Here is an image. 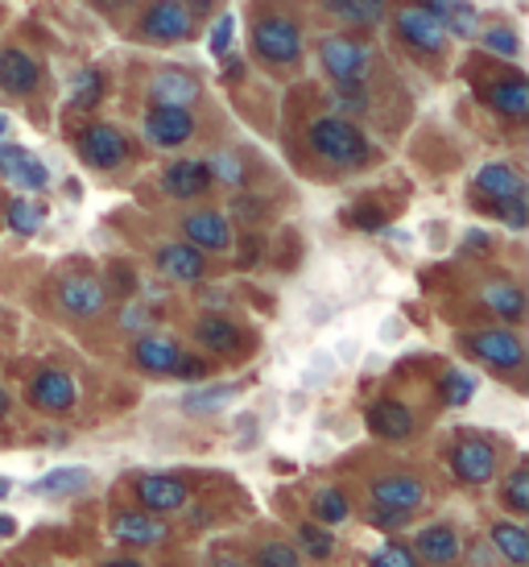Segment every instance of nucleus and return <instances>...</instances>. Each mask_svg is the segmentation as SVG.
Here are the masks:
<instances>
[{
	"mask_svg": "<svg viewBox=\"0 0 529 567\" xmlns=\"http://www.w3.org/2000/svg\"><path fill=\"white\" fill-rule=\"evenodd\" d=\"M307 145H311L314 158L331 162V166H340V171H356V166H364L369 154H373L369 137H364L343 112L314 116L311 125H307Z\"/></svg>",
	"mask_w": 529,
	"mask_h": 567,
	"instance_id": "nucleus-1",
	"label": "nucleus"
},
{
	"mask_svg": "<svg viewBox=\"0 0 529 567\" xmlns=\"http://www.w3.org/2000/svg\"><path fill=\"white\" fill-rule=\"evenodd\" d=\"M252 54L264 59L269 66H290L302 59V30L298 21L281 13H269L252 25Z\"/></svg>",
	"mask_w": 529,
	"mask_h": 567,
	"instance_id": "nucleus-2",
	"label": "nucleus"
},
{
	"mask_svg": "<svg viewBox=\"0 0 529 567\" xmlns=\"http://www.w3.org/2000/svg\"><path fill=\"white\" fill-rule=\"evenodd\" d=\"M319 66L331 75V83H356L373 71V50L356 42V38L331 33V38L319 42Z\"/></svg>",
	"mask_w": 529,
	"mask_h": 567,
	"instance_id": "nucleus-3",
	"label": "nucleus"
},
{
	"mask_svg": "<svg viewBox=\"0 0 529 567\" xmlns=\"http://www.w3.org/2000/svg\"><path fill=\"white\" fill-rule=\"evenodd\" d=\"M137 33L154 47H174V42H187L195 33V17L187 13L183 0H154L137 21Z\"/></svg>",
	"mask_w": 529,
	"mask_h": 567,
	"instance_id": "nucleus-4",
	"label": "nucleus"
},
{
	"mask_svg": "<svg viewBox=\"0 0 529 567\" xmlns=\"http://www.w3.org/2000/svg\"><path fill=\"white\" fill-rule=\"evenodd\" d=\"M393 25H397V38H402L409 50H418L422 59H438V54L447 50L443 21H438L435 13H426L422 4H402L397 17H393Z\"/></svg>",
	"mask_w": 529,
	"mask_h": 567,
	"instance_id": "nucleus-5",
	"label": "nucleus"
},
{
	"mask_svg": "<svg viewBox=\"0 0 529 567\" xmlns=\"http://www.w3.org/2000/svg\"><path fill=\"white\" fill-rule=\"evenodd\" d=\"M75 150L92 171H116V166H125V158H128L125 133L112 125H87L79 133Z\"/></svg>",
	"mask_w": 529,
	"mask_h": 567,
	"instance_id": "nucleus-6",
	"label": "nucleus"
},
{
	"mask_svg": "<svg viewBox=\"0 0 529 567\" xmlns=\"http://www.w3.org/2000/svg\"><path fill=\"white\" fill-rule=\"evenodd\" d=\"M452 473L464 485H488L497 476V447L488 440H480V435H464L452 447Z\"/></svg>",
	"mask_w": 529,
	"mask_h": 567,
	"instance_id": "nucleus-7",
	"label": "nucleus"
},
{
	"mask_svg": "<svg viewBox=\"0 0 529 567\" xmlns=\"http://www.w3.org/2000/svg\"><path fill=\"white\" fill-rule=\"evenodd\" d=\"M59 307L75 319L104 316V307H108V286L100 282V278H92V274H71V278L59 282Z\"/></svg>",
	"mask_w": 529,
	"mask_h": 567,
	"instance_id": "nucleus-8",
	"label": "nucleus"
},
{
	"mask_svg": "<svg viewBox=\"0 0 529 567\" xmlns=\"http://www.w3.org/2000/svg\"><path fill=\"white\" fill-rule=\"evenodd\" d=\"M464 344H467L471 357H480V361L492 364V369H517V364L526 361V344H521L509 328L471 331Z\"/></svg>",
	"mask_w": 529,
	"mask_h": 567,
	"instance_id": "nucleus-9",
	"label": "nucleus"
},
{
	"mask_svg": "<svg viewBox=\"0 0 529 567\" xmlns=\"http://www.w3.org/2000/svg\"><path fill=\"white\" fill-rule=\"evenodd\" d=\"M145 142L157 145V150H178V145H187L195 137V116L190 109H154L145 112Z\"/></svg>",
	"mask_w": 529,
	"mask_h": 567,
	"instance_id": "nucleus-10",
	"label": "nucleus"
},
{
	"mask_svg": "<svg viewBox=\"0 0 529 567\" xmlns=\"http://www.w3.org/2000/svg\"><path fill=\"white\" fill-rule=\"evenodd\" d=\"M75 402H79V385L71 373H63V369H42V373H33L30 406L46 410V414H66Z\"/></svg>",
	"mask_w": 529,
	"mask_h": 567,
	"instance_id": "nucleus-11",
	"label": "nucleus"
},
{
	"mask_svg": "<svg viewBox=\"0 0 529 567\" xmlns=\"http://www.w3.org/2000/svg\"><path fill=\"white\" fill-rule=\"evenodd\" d=\"M0 178H9V183L21 190H46L50 171H46V162L33 158L30 150L0 142Z\"/></svg>",
	"mask_w": 529,
	"mask_h": 567,
	"instance_id": "nucleus-12",
	"label": "nucleus"
},
{
	"mask_svg": "<svg viewBox=\"0 0 529 567\" xmlns=\"http://www.w3.org/2000/svg\"><path fill=\"white\" fill-rule=\"evenodd\" d=\"M162 190L170 199H199L211 190V171L203 158H178L162 171Z\"/></svg>",
	"mask_w": 529,
	"mask_h": 567,
	"instance_id": "nucleus-13",
	"label": "nucleus"
},
{
	"mask_svg": "<svg viewBox=\"0 0 529 567\" xmlns=\"http://www.w3.org/2000/svg\"><path fill=\"white\" fill-rule=\"evenodd\" d=\"M199 80L183 71V66H166V71H157L154 80H149V100L162 104V109H190L195 100H199Z\"/></svg>",
	"mask_w": 529,
	"mask_h": 567,
	"instance_id": "nucleus-14",
	"label": "nucleus"
},
{
	"mask_svg": "<svg viewBox=\"0 0 529 567\" xmlns=\"http://www.w3.org/2000/svg\"><path fill=\"white\" fill-rule=\"evenodd\" d=\"M154 261L170 282H199L203 274H207V257H203V249H195L190 240L162 245V249L154 252Z\"/></svg>",
	"mask_w": 529,
	"mask_h": 567,
	"instance_id": "nucleus-15",
	"label": "nucleus"
},
{
	"mask_svg": "<svg viewBox=\"0 0 529 567\" xmlns=\"http://www.w3.org/2000/svg\"><path fill=\"white\" fill-rule=\"evenodd\" d=\"M183 233L195 249L203 252H224L232 245V228H228V216L224 212H211V207H203V212H190L187 220H183Z\"/></svg>",
	"mask_w": 529,
	"mask_h": 567,
	"instance_id": "nucleus-16",
	"label": "nucleus"
},
{
	"mask_svg": "<svg viewBox=\"0 0 529 567\" xmlns=\"http://www.w3.org/2000/svg\"><path fill=\"white\" fill-rule=\"evenodd\" d=\"M38 80H42V66H38L33 54H25V50L17 47L0 50V92L30 95L38 87Z\"/></svg>",
	"mask_w": 529,
	"mask_h": 567,
	"instance_id": "nucleus-17",
	"label": "nucleus"
},
{
	"mask_svg": "<svg viewBox=\"0 0 529 567\" xmlns=\"http://www.w3.org/2000/svg\"><path fill=\"white\" fill-rule=\"evenodd\" d=\"M484 104L497 112V116L526 121L529 116V80H521V75H505V80L488 83V87H484Z\"/></svg>",
	"mask_w": 529,
	"mask_h": 567,
	"instance_id": "nucleus-18",
	"label": "nucleus"
},
{
	"mask_svg": "<svg viewBox=\"0 0 529 567\" xmlns=\"http://www.w3.org/2000/svg\"><path fill=\"white\" fill-rule=\"evenodd\" d=\"M133 361H137V369H145V373L166 378V373H174L178 361H183V348H178V340H170V336H141L137 344H133Z\"/></svg>",
	"mask_w": 529,
	"mask_h": 567,
	"instance_id": "nucleus-19",
	"label": "nucleus"
},
{
	"mask_svg": "<svg viewBox=\"0 0 529 567\" xmlns=\"http://www.w3.org/2000/svg\"><path fill=\"white\" fill-rule=\"evenodd\" d=\"M414 547H418V559H426V564L435 567H447L459 559V551H464V543H459V535H455V526H447V522H435V526H426L418 538H414Z\"/></svg>",
	"mask_w": 529,
	"mask_h": 567,
	"instance_id": "nucleus-20",
	"label": "nucleus"
},
{
	"mask_svg": "<svg viewBox=\"0 0 529 567\" xmlns=\"http://www.w3.org/2000/svg\"><path fill=\"white\" fill-rule=\"evenodd\" d=\"M137 497H141V505L154 509V514H174V509L187 505V485H183L178 476H145L137 485Z\"/></svg>",
	"mask_w": 529,
	"mask_h": 567,
	"instance_id": "nucleus-21",
	"label": "nucleus"
},
{
	"mask_svg": "<svg viewBox=\"0 0 529 567\" xmlns=\"http://www.w3.org/2000/svg\"><path fill=\"white\" fill-rule=\"evenodd\" d=\"M476 190H480L484 199L500 204V199L526 195V178H521L509 162H488V166H480V171H476Z\"/></svg>",
	"mask_w": 529,
	"mask_h": 567,
	"instance_id": "nucleus-22",
	"label": "nucleus"
},
{
	"mask_svg": "<svg viewBox=\"0 0 529 567\" xmlns=\"http://www.w3.org/2000/svg\"><path fill=\"white\" fill-rule=\"evenodd\" d=\"M426 13H435L443 21V30L455 33V38H476L480 33V17L467 0H422Z\"/></svg>",
	"mask_w": 529,
	"mask_h": 567,
	"instance_id": "nucleus-23",
	"label": "nucleus"
},
{
	"mask_svg": "<svg viewBox=\"0 0 529 567\" xmlns=\"http://www.w3.org/2000/svg\"><path fill=\"white\" fill-rule=\"evenodd\" d=\"M422 502L418 476H376L373 481V505H390V509H414Z\"/></svg>",
	"mask_w": 529,
	"mask_h": 567,
	"instance_id": "nucleus-24",
	"label": "nucleus"
},
{
	"mask_svg": "<svg viewBox=\"0 0 529 567\" xmlns=\"http://www.w3.org/2000/svg\"><path fill=\"white\" fill-rule=\"evenodd\" d=\"M112 535L121 538V543H128V547H154V543L166 538V526L154 522L149 514H133V509H125V514L112 518Z\"/></svg>",
	"mask_w": 529,
	"mask_h": 567,
	"instance_id": "nucleus-25",
	"label": "nucleus"
},
{
	"mask_svg": "<svg viewBox=\"0 0 529 567\" xmlns=\"http://www.w3.org/2000/svg\"><path fill=\"white\" fill-rule=\"evenodd\" d=\"M87 488H92V468L71 464V468H54L42 481H33L30 493H38V497H75V493H87Z\"/></svg>",
	"mask_w": 529,
	"mask_h": 567,
	"instance_id": "nucleus-26",
	"label": "nucleus"
},
{
	"mask_svg": "<svg viewBox=\"0 0 529 567\" xmlns=\"http://www.w3.org/2000/svg\"><path fill=\"white\" fill-rule=\"evenodd\" d=\"M369 426H373V435H381V440H409L414 435V414L402 402H376L369 410Z\"/></svg>",
	"mask_w": 529,
	"mask_h": 567,
	"instance_id": "nucleus-27",
	"label": "nucleus"
},
{
	"mask_svg": "<svg viewBox=\"0 0 529 567\" xmlns=\"http://www.w3.org/2000/svg\"><path fill=\"white\" fill-rule=\"evenodd\" d=\"M195 340H199L207 352H219V357H228L240 348V328H236L228 316H203L195 323Z\"/></svg>",
	"mask_w": 529,
	"mask_h": 567,
	"instance_id": "nucleus-28",
	"label": "nucleus"
},
{
	"mask_svg": "<svg viewBox=\"0 0 529 567\" xmlns=\"http://www.w3.org/2000/svg\"><path fill=\"white\" fill-rule=\"evenodd\" d=\"M480 299L488 311H497L505 323H521L526 319V295H521V286L514 282H488L480 290Z\"/></svg>",
	"mask_w": 529,
	"mask_h": 567,
	"instance_id": "nucleus-29",
	"label": "nucleus"
},
{
	"mask_svg": "<svg viewBox=\"0 0 529 567\" xmlns=\"http://www.w3.org/2000/svg\"><path fill=\"white\" fill-rule=\"evenodd\" d=\"M323 9L348 25H381L385 21V0H323Z\"/></svg>",
	"mask_w": 529,
	"mask_h": 567,
	"instance_id": "nucleus-30",
	"label": "nucleus"
},
{
	"mask_svg": "<svg viewBox=\"0 0 529 567\" xmlns=\"http://www.w3.org/2000/svg\"><path fill=\"white\" fill-rule=\"evenodd\" d=\"M492 547H497L509 564H517V567L529 564V535L517 522H497V526H492Z\"/></svg>",
	"mask_w": 529,
	"mask_h": 567,
	"instance_id": "nucleus-31",
	"label": "nucleus"
},
{
	"mask_svg": "<svg viewBox=\"0 0 529 567\" xmlns=\"http://www.w3.org/2000/svg\"><path fill=\"white\" fill-rule=\"evenodd\" d=\"M207 162V171H211V183H224V187L232 190H245L249 187V171H245V162L236 158V154H228V150H219V154H211Z\"/></svg>",
	"mask_w": 529,
	"mask_h": 567,
	"instance_id": "nucleus-32",
	"label": "nucleus"
},
{
	"mask_svg": "<svg viewBox=\"0 0 529 567\" xmlns=\"http://www.w3.org/2000/svg\"><path fill=\"white\" fill-rule=\"evenodd\" d=\"M311 514L319 526H340V522H348L352 505H348V497H343V488H319L311 502Z\"/></svg>",
	"mask_w": 529,
	"mask_h": 567,
	"instance_id": "nucleus-33",
	"label": "nucleus"
},
{
	"mask_svg": "<svg viewBox=\"0 0 529 567\" xmlns=\"http://www.w3.org/2000/svg\"><path fill=\"white\" fill-rule=\"evenodd\" d=\"M236 398V385H211V390H190L187 398H183V410L187 414H216V410H224L228 402Z\"/></svg>",
	"mask_w": 529,
	"mask_h": 567,
	"instance_id": "nucleus-34",
	"label": "nucleus"
},
{
	"mask_svg": "<svg viewBox=\"0 0 529 567\" xmlns=\"http://www.w3.org/2000/svg\"><path fill=\"white\" fill-rule=\"evenodd\" d=\"M438 390H443V402H447V406H467V402L476 398V373H467V369H447L443 381H438Z\"/></svg>",
	"mask_w": 529,
	"mask_h": 567,
	"instance_id": "nucleus-35",
	"label": "nucleus"
},
{
	"mask_svg": "<svg viewBox=\"0 0 529 567\" xmlns=\"http://www.w3.org/2000/svg\"><path fill=\"white\" fill-rule=\"evenodd\" d=\"M298 547L311 555V559H331V551H335V535H331V526L302 522V526H298Z\"/></svg>",
	"mask_w": 529,
	"mask_h": 567,
	"instance_id": "nucleus-36",
	"label": "nucleus"
},
{
	"mask_svg": "<svg viewBox=\"0 0 529 567\" xmlns=\"http://www.w3.org/2000/svg\"><path fill=\"white\" fill-rule=\"evenodd\" d=\"M42 220H46V212L33 204V199H13L9 204V228L21 233V237H33L42 228Z\"/></svg>",
	"mask_w": 529,
	"mask_h": 567,
	"instance_id": "nucleus-37",
	"label": "nucleus"
},
{
	"mask_svg": "<svg viewBox=\"0 0 529 567\" xmlns=\"http://www.w3.org/2000/svg\"><path fill=\"white\" fill-rule=\"evenodd\" d=\"M484 42V50L488 54H497V59H517L521 54V38H517L509 25H497V30H484V33H476Z\"/></svg>",
	"mask_w": 529,
	"mask_h": 567,
	"instance_id": "nucleus-38",
	"label": "nucleus"
},
{
	"mask_svg": "<svg viewBox=\"0 0 529 567\" xmlns=\"http://www.w3.org/2000/svg\"><path fill=\"white\" fill-rule=\"evenodd\" d=\"M331 104L340 112H369V87H364V80L335 83V87H331Z\"/></svg>",
	"mask_w": 529,
	"mask_h": 567,
	"instance_id": "nucleus-39",
	"label": "nucleus"
},
{
	"mask_svg": "<svg viewBox=\"0 0 529 567\" xmlns=\"http://www.w3.org/2000/svg\"><path fill=\"white\" fill-rule=\"evenodd\" d=\"M257 567H302V559L286 543H261L257 547Z\"/></svg>",
	"mask_w": 529,
	"mask_h": 567,
	"instance_id": "nucleus-40",
	"label": "nucleus"
},
{
	"mask_svg": "<svg viewBox=\"0 0 529 567\" xmlns=\"http://www.w3.org/2000/svg\"><path fill=\"white\" fill-rule=\"evenodd\" d=\"M505 505H509L514 514H529V473L526 468H517V473L505 481Z\"/></svg>",
	"mask_w": 529,
	"mask_h": 567,
	"instance_id": "nucleus-41",
	"label": "nucleus"
},
{
	"mask_svg": "<svg viewBox=\"0 0 529 567\" xmlns=\"http://www.w3.org/2000/svg\"><path fill=\"white\" fill-rule=\"evenodd\" d=\"M104 95V80L95 71H83L75 80V95H71V109H92L95 100Z\"/></svg>",
	"mask_w": 529,
	"mask_h": 567,
	"instance_id": "nucleus-42",
	"label": "nucleus"
},
{
	"mask_svg": "<svg viewBox=\"0 0 529 567\" xmlns=\"http://www.w3.org/2000/svg\"><path fill=\"white\" fill-rule=\"evenodd\" d=\"M492 212H497L500 220L509 224L514 233H521L529 224V207H526V195H514V199H500V204H492Z\"/></svg>",
	"mask_w": 529,
	"mask_h": 567,
	"instance_id": "nucleus-43",
	"label": "nucleus"
},
{
	"mask_svg": "<svg viewBox=\"0 0 529 567\" xmlns=\"http://www.w3.org/2000/svg\"><path fill=\"white\" fill-rule=\"evenodd\" d=\"M373 567H418V555L409 551V547H402V543H385L373 555Z\"/></svg>",
	"mask_w": 529,
	"mask_h": 567,
	"instance_id": "nucleus-44",
	"label": "nucleus"
},
{
	"mask_svg": "<svg viewBox=\"0 0 529 567\" xmlns=\"http://www.w3.org/2000/svg\"><path fill=\"white\" fill-rule=\"evenodd\" d=\"M232 38H236V17L232 13L216 17V30H211V54H228Z\"/></svg>",
	"mask_w": 529,
	"mask_h": 567,
	"instance_id": "nucleus-45",
	"label": "nucleus"
},
{
	"mask_svg": "<svg viewBox=\"0 0 529 567\" xmlns=\"http://www.w3.org/2000/svg\"><path fill=\"white\" fill-rule=\"evenodd\" d=\"M348 220H352V228H364V233H381V228H385V212H381V207H356V212H352V216H348Z\"/></svg>",
	"mask_w": 529,
	"mask_h": 567,
	"instance_id": "nucleus-46",
	"label": "nucleus"
},
{
	"mask_svg": "<svg viewBox=\"0 0 529 567\" xmlns=\"http://www.w3.org/2000/svg\"><path fill=\"white\" fill-rule=\"evenodd\" d=\"M409 522V509H390V505H373V526L381 530H402Z\"/></svg>",
	"mask_w": 529,
	"mask_h": 567,
	"instance_id": "nucleus-47",
	"label": "nucleus"
},
{
	"mask_svg": "<svg viewBox=\"0 0 529 567\" xmlns=\"http://www.w3.org/2000/svg\"><path fill=\"white\" fill-rule=\"evenodd\" d=\"M149 323H154V316H149L141 302H128L125 311H121V328L125 331H145Z\"/></svg>",
	"mask_w": 529,
	"mask_h": 567,
	"instance_id": "nucleus-48",
	"label": "nucleus"
},
{
	"mask_svg": "<svg viewBox=\"0 0 529 567\" xmlns=\"http://www.w3.org/2000/svg\"><path fill=\"white\" fill-rule=\"evenodd\" d=\"M174 378H183V381H203V378H207V364H203L199 357H187V352H183V361H178V369H174Z\"/></svg>",
	"mask_w": 529,
	"mask_h": 567,
	"instance_id": "nucleus-49",
	"label": "nucleus"
},
{
	"mask_svg": "<svg viewBox=\"0 0 529 567\" xmlns=\"http://www.w3.org/2000/svg\"><path fill=\"white\" fill-rule=\"evenodd\" d=\"M183 4H187V13L195 17V21L211 17V9H216V0H183Z\"/></svg>",
	"mask_w": 529,
	"mask_h": 567,
	"instance_id": "nucleus-50",
	"label": "nucleus"
},
{
	"mask_svg": "<svg viewBox=\"0 0 529 567\" xmlns=\"http://www.w3.org/2000/svg\"><path fill=\"white\" fill-rule=\"evenodd\" d=\"M17 530V522L9 518V514H0V538H9Z\"/></svg>",
	"mask_w": 529,
	"mask_h": 567,
	"instance_id": "nucleus-51",
	"label": "nucleus"
},
{
	"mask_svg": "<svg viewBox=\"0 0 529 567\" xmlns=\"http://www.w3.org/2000/svg\"><path fill=\"white\" fill-rule=\"evenodd\" d=\"M100 9H108V13H116V9H125V4H133V0H95Z\"/></svg>",
	"mask_w": 529,
	"mask_h": 567,
	"instance_id": "nucleus-52",
	"label": "nucleus"
},
{
	"mask_svg": "<svg viewBox=\"0 0 529 567\" xmlns=\"http://www.w3.org/2000/svg\"><path fill=\"white\" fill-rule=\"evenodd\" d=\"M104 567H141V564H137V559H108Z\"/></svg>",
	"mask_w": 529,
	"mask_h": 567,
	"instance_id": "nucleus-53",
	"label": "nucleus"
},
{
	"mask_svg": "<svg viewBox=\"0 0 529 567\" xmlns=\"http://www.w3.org/2000/svg\"><path fill=\"white\" fill-rule=\"evenodd\" d=\"M216 567H252V564H245V559H216Z\"/></svg>",
	"mask_w": 529,
	"mask_h": 567,
	"instance_id": "nucleus-54",
	"label": "nucleus"
},
{
	"mask_svg": "<svg viewBox=\"0 0 529 567\" xmlns=\"http://www.w3.org/2000/svg\"><path fill=\"white\" fill-rule=\"evenodd\" d=\"M9 406H13V402H9V394H4V390H0V419H4V414H9Z\"/></svg>",
	"mask_w": 529,
	"mask_h": 567,
	"instance_id": "nucleus-55",
	"label": "nucleus"
},
{
	"mask_svg": "<svg viewBox=\"0 0 529 567\" xmlns=\"http://www.w3.org/2000/svg\"><path fill=\"white\" fill-rule=\"evenodd\" d=\"M9 493H13V481H4V476H0V497H9Z\"/></svg>",
	"mask_w": 529,
	"mask_h": 567,
	"instance_id": "nucleus-56",
	"label": "nucleus"
},
{
	"mask_svg": "<svg viewBox=\"0 0 529 567\" xmlns=\"http://www.w3.org/2000/svg\"><path fill=\"white\" fill-rule=\"evenodd\" d=\"M4 133H9V116H0V142H4Z\"/></svg>",
	"mask_w": 529,
	"mask_h": 567,
	"instance_id": "nucleus-57",
	"label": "nucleus"
}]
</instances>
